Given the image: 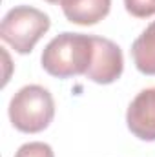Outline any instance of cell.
Returning <instances> with one entry per match:
<instances>
[{
    "mask_svg": "<svg viewBox=\"0 0 155 157\" xmlns=\"http://www.w3.org/2000/svg\"><path fill=\"white\" fill-rule=\"evenodd\" d=\"M128 130L141 141H155V86L135 95L126 112Z\"/></svg>",
    "mask_w": 155,
    "mask_h": 157,
    "instance_id": "cell-5",
    "label": "cell"
},
{
    "mask_svg": "<svg viewBox=\"0 0 155 157\" xmlns=\"http://www.w3.org/2000/svg\"><path fill=\"white\" fill-rule=\"evenodd\" d=\"M64 17L78 26H93L108 17L112 0H62Z\"/></svg>",
    "mask_w": 155,
    "mask_h": 157,
    "instance_id": "cell-6",
    "label": "cell"
},
{
    "mask_svg": "<svg viewBox=\"0 0 155 157\" xmlns=\"http://www.w3.org/2000/svg\"><path fill=\"white\" fill-rule=\"evenodd\" d=\"M49 28L51 20L44 11L31 6H15L2 18L0 37L17 53L28 55Z\"/></svg>",
    "mask_w": 155,
    "mask_h": 157,
    "instance_id": "cell-3",
    "label": "cell"
},
{
    "mask_svg": "<svg viewBox=\"0 0 155 157\" xmlns=\"http://www.w3.org/2000/svg\"><path fill=\"white\" fill-rule=\"evenodd\" d=\"M93 57V35L64 31L44 48L42 68L57 78L86 75Z\"/></svg>",
    "mask_w": 155,
    "mask_h": 157,
    "instance_id": "cell-1",
    "label": "cell"
},
{
    "mask_svg": "<svg viewBox=\"0 0 155 157\" xmlns=\"http://www.w3.org/2000/svg\"><path fill=\"white\" fill-rule=\"evenodd\" d=\"M55 117L53 95L39 84L20 88L9 102V121L22 133H39Z\"/></svg>",
    "mask_w": 155,
    "mask_h": 157,
    "instance_id": "cell-2",
    "label": "cell"
},
{
    "mask_svg": "<svg viewBox=\"0 0 155 157\" xmlns=\"http://www.w3.org/2000/svg\"><path fill=\"white\" fill-rule=\"evenodd\" d=\"M124 71L122 49L113 40L93 35V57L86 77L97 84H112Z\"/></svg>",
    "mask_w": 155,
    "mask_h": 157,
    "instance_id": "cell-4",
    "label": "cell"
},
{
    "mask_svg": "<svg viewBox=\"0 0 155 157\" xmlns=\"http://www.w3.org/2000/svg\"><path fill=\"white\" fill-rule=\"evenodd\" d=\"M131 59L142 75H155V20L133 40Z\"/></svg>",
    "mask_w": 155,
    "mask_h": 157,
    "instance_id": "cell-7",
    "label": "cell"
},
{
    "mask_svg": "<svg viewBox=\"0 0 155 157\" xmlns=\"http://www.w3.org/2000/svg\"><path fill=\"white\" fill-rule=\"evenodd\" d=\"M46 2H49V4H59V6L62 4V0H46Z\"/></svg>",
    "mask_w": 155,
    "mask_h": 157,
    "instance_id": "cell-10",
    "label": "cell"
},
{
    "mask_svg": "<svg viewBox=\"0 0 155 157\" xmlns=\"http://www.w3.org/2000/svg\"><path fill=\"white\" fill-rule=\"evenodd\" d=\"M126 11L137 18H148L155 15V0H124Z\"/></svg>",
    "mask_w": 155,
    "mask_h": 157,
    "instance_id": "cell-9",
    "label": "cell"
},
{
    "mask_svg": "<svg viewBox=\"0 0 155 157\" xmlns=\"http://www.w3.org/2000/svg\"><path fill=\"white\" fill-rule=\"evenodd\" d=\"M15 157H55L53 154V148L46 143H40V141H33V143H26L22 144Z\"/></svg>",
    "mask_w": 155,
    "mask_h": 157,
    "instance_id": "cell-8",
    "label": "cell"
}]
</instances>
